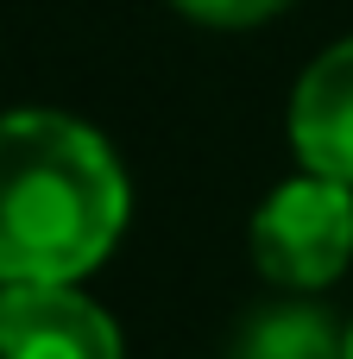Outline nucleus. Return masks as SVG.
I'll return each instance as SVG.
<instances>
[{"label": "nucleus", "mask_w": 353, "mask_h": 359, "mask_svg": "<svg viewBox=\"0 0 353 359\" xmlns=\"http://www.w3.org/2000/svg\"><path fill=\"white\" fill-rule=\"evenodd\" d=\"M114 145L44 107L0 114V284H82L126 233Z\"/></svg>", "instance_id": "obj_1"}, {"label": "nucleus", "mask_w": 353, "mask_h": 359, "mask_svg": "<svg viewBox=\"0 0 353 359\" xmlns=\"http://www.w3.org/2000/svg\"><path fill=\"white\" fill-rule=\"evenodd\" d=\"M253 265L284 290H328L353 265V189L335 177H291L253 215Z\"/></svg>", "instance_id": "obj_2"}, {"label": "nucleus", "mask_w": 353, "mask_h": 359, "mask_svg": "<svg viewBox=\"0 0 353 359\" xmlns=\"http://www.w3.org/2000/svg\"><path fill=\"white\" fill-rule=\"evenodd\" d=\"M0 359H126V347L76 284H0Z\"/></svg>", "instance_id": "obj_3"}, {"label": "nucleus", "mask_w": 353, "mask_h": 359, "mask_svg": "<svg viewBox=\"0 0 353 359\" xmlns=\"http://www.w3.org/2000/svg\"><path fill=\"white\" fill-rule=\"evenodd\" d=\"M291 151L303 170L353 189V38L328 44L291 88Z\"/></svg>", "instance_id": "obj_4"}, {"label": "nucleus", "mask_w": 353, "mask_h": 359, "mask_svg": "<svg viewBox=\"0 0 353 359\" xmlns=\"http://www.w3.org/2000/svg\"><path fill=\"white\" fill-rule=\"evenodd\" d=\"M347 334H335V322L309 303H284L246 322L240 353L234 359H341Z\"/></svg>", "instance_id": "obj_5"}, {"label": "nucleus", "mask_w": 353, "mask_h": 359, "mask_svg": "<svg viewBox=\"0 0 353 359\" xmlns=\"http://www.w3.org/2000/svg\"><path fill=\"white\" fill-rule=\"evenodd\" d=\"M177 6L202 25H259V19L284 13L291 0H177Z\"/></svg>", "instance_id": "obj_6"}, {"label": "nucleus", "mask_w": 353, "mask_h": 359, "mask_svg": "<svg viewBox=\"0 0 353 359\" xmlns=\"http://www.w3.org/2000/svg\"><path fill=\"white\" fill-rule=\"evenodd\" d=\"M341 359H353V328H347V347H341Z\"/></svg>", "instance_id": "obj_7"}]
</instances>
